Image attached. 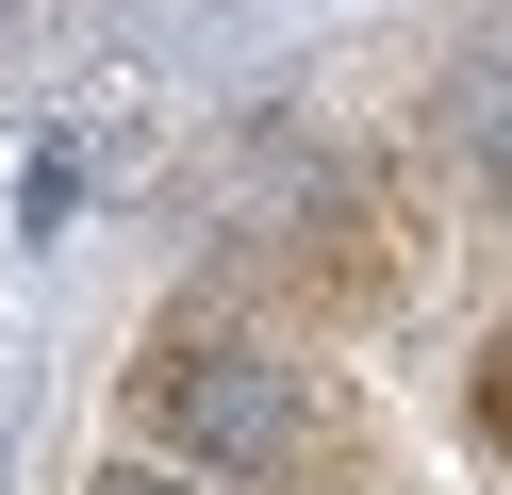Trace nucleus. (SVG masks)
<instances>
[{"instance_id": "1", "label": "nucleus", "mask_w": 512, "mask_h": 495, "mask_svg": "<svg viewBox=\"0 0 512 495\" xmlns=\"http://www.w3.org/2000/svg\"><path fill=\"white\" fill-rule=\"evenodd\" d=\"M133 413L182 479H281L314 446V363L298 347H248V330H166L133 363Z\"/></svg>"}, {"instance_id": "2", "label": "nucleus", "mask_w": 512, "mask_h": 495, "mask_svg": "<svg viewBox=\"0 0 512 495\" xmlns=\"http://www.w3.org/2000/svg\"><path fill=\"white\" fill-rule=\"evenodd\" d=\"M446 132H463V149L496 165V198H512V66H463V99H446Z\"/></svg>"}, {"instance_id": "3", "label": "nucleus", "mask_w": 512, "mask_h": 495, "mask_svg": "<svg viewBox=\"0 0 512 495\" xmlns=\"http://www.w3.org/2000/svg\"><path fill=\"white\" fill-rule=\"evenodd\" d=\"M17 215L67 231V215H83V149H34V165H17Z\"/></svg>"}, {"instance_id": "4", "label": "nucleus", "mask_w": 512, "mask_h": 495, "mask_svg": "<svg viewBox=\"0 0 512 495\" xmlns=\"http://www.w3.org/2000/svg\"><path fill=\"white\" fill-rule=\"evenodd\" d=\"M83 495H182V462H166V446H133V462H100Z\"/></svg>"}, {"instance_id": "5", "label": "nucleus", "mask_w": 512, "mask_h": 495, "mask_svg": "<svg viewBox=\"0 0 512 495\" xmlns=\"http://www.w3.org/2000/svg\"><path fill=\"white\" fill-rule=\"evenodd\" d=\"M479 446H496V462H512V347H496V363H479Z\"/></svg>"}]
</instances>
